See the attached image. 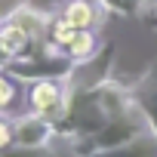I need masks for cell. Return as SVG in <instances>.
Here are the masks:
<instances>
[{
    "label": "cell",
    "mask_w": 157,
    "mask_h": 157,
    "mask_svg": "<svg viewBox=\"0 0 157 157\" xmlns=\"http://www.w3.org/2000/svg\"><path fill=\"white\" fill-rule=\"evenodd\" d=\"M22 6H28V0H0V19L10 22V19H13V13H19Z\"/></svg>",
    "instance_id": "obj_16"
},
{
    "label": "cell",
    "mask_w": 157,
    "mask_h": 157,
    "mask_svg": "<svg viewBox=\"0 0 157 157\" xmlns=\"http://www.w3.org/2000/svg\"><path fill=\"white\" fill-rule=\"evenodd\" d=\"M34 43H37V40H34L22 25H16L13 19L0 25V52H3L10 62H13V59H19V56H25V52H31V46H34Z\"/></svg>",
    "instance_id": "obj_8"
},
{
    "label": "cell",
    "mask_w": 157,
    "mask_h": 157,
    "mask_svg": "<svg viewBox=\"0 0 157 157\" xmlns=\"http://www.w3.org/2000/svg\"><path fill=\"white\" fill-rule=\"evenodd\" d=\"M13 145V120L0 117V148H10Z\"/></svg>",
    "instance_id": "obj_18"
},
{
    "label": "cell",
    "mask_w": 157,
    "mask_h": 157,
    "mask_svg": "<svg viewBox=\"0 0 157 157\" xmlns=\"http://www.w3.org/2000/svg\"><path fill=\"white\" fill-rule=\"evenodd\" d=\"M49 13H40V10H31V6H22L19 13H13V22L22 25L34 40H43L46 37V28H49Z\"/></svg>",
    "instance_id": "obj_11"
},
{
    "label": "cell",
    "mask_w": 157,
    "mask_h": 157,
    "mask_svg": "<svg viewBox=\"0 0 157 157\" xmlns=\"http://www.w3.org/2000/svg\"><path fill=\"white\" fill-rule=\"evenodd\" d=\"M99 49H102L99 34H96L93 28H80V31L71 37V43L65 46V56H68L74 65H83V62L96 59V52H99Z\"/></svg>",
    "instance_id": "obj_10"
},
{
    "label": "cell",
    "mask_w": 157,
    "mask_h": 157,
    "mask_svg": "<svg viewBox=\"0 0 157 157\" xmlns=\"http://www.w3.org/2000/svg\"><path fill=\"white\" fill-rule=\"evenodd\" d=\"M0 157H56L49 145L40 148H28V145H10V148H0Z\"/></svg>",
    "instance_id": "obj_14"
},
{
    "label": "cell",
    "mask_w": 157,
    "mask_h": 157,
    "mask_svg": "<svg viewBox=\"0 0 157 157\" xmlns=\"http://www.w3.org/2000/svg\"><path fill=\"white\" fill-rule=\"evenodd\" d=\"M129 96H132V105L145 114L151 132H157V62H151L145 74L136 77V83H129Z\"/></svg>",
    "instance_id": "obj_6"
},
{
    "label": "cell",
    "mask_w": 157,
    "mask_h": 157,
    "mask_svg": "<svg viewBox=\"0 0 157 157\" xmlns=\"http://www.w3.org/2000/svg\"><path fill=\"white\" fill-rule=\"evenodd\" d=\"M10 77L22 83H37V80H68L71 71H74V62L65 56L62 46L49 43L46 37L37 40V49L34 52H25L19 59H13L6 68H3Z\"/></svg>",
    "instance_id": "obj_2"
},
{
    "label": "cell",
    "mask_w": 157,
    "mask_h": 157,
    "mask_svg": "<svg viewBox=\"0 0 157 157\" xmlns=\"http://www.w3.org/2000/svg\"><path fill=\"white\" fill-rule=\"evenodd\" d=\"M52 139H56V123L37 111H28L13 120V145L40 148V145H49Z\"/></svg>",
    "instance_id": "obj_5"
},
{
    "label": "cell",
    "mask_w": 157,
    "mask_h": 157,
    "mask_svg": "<svg viewBox=\"0 0 157 157\" xmlns=\"http://www.w3.org/2000/svg\"><path fill=\"white\" fill-rule=\"evenodd\" d=\"M139 22H142L145 28L157 31V0H154V3H148V6H145V13L139 16Z\"/></svg>",
    "instance_id": "obj_17"
},
{
    "label": "cell",
    "mask_w": 157,
    "mask_h": 157,
    "mask_svg": "<svg viewBox=\"0 0 157 157\" xmlns=\"http://www.w3.org/2000/svg\"><path fill=\"white\" fill-rule=\"evenodd\" d=\"M74 34H77V28L65 19V13H56V16L49 19V28H46V40H49V43H56V46L65 49V46L71 43Z\"/></svg>",
    "instance_id": "obj_12"
},
{
    "label": "cell",
    "mask_w": 157,
    "mask_h": 157,
    "mask_svg": "<svg viewBox=\"0 0 157 157\" xmlns=\"http://www.w3.org/2000/svg\"><path fill=\"white\" fill-rule=\"evenodd\" d=\"M129 108H132L129 86L111 80V77L96 86H68L65 111L56 120V136H65L74 142L80 136L102 129L111 117H120Z\"/></svg>",
    "instance_id": "obj_1"
},
{
    "label": "cell",
    "mask_w": 157,
    "mask_h": 157,
    "mask_svg": "<svg viewBox=\"0 0 157 157\" xmlns=\"http://www.w3.org/2000/svg\"><path fill=\"white\" fill-rule=\"evenodd\" d=\"M65 96H68L65 80H37L28 90V105H31V111H37L56 123L65 111Z\"/></svg>",
    "instance_id": "obj_4"
},
{
    "label": "cell",
    "mask_w": 157,
    "mask_h": 157,
    "mask_svg": "<svg viewBox=\"0 0 157 157\" xmlns=\"http://www.w3.org/2000/svg\"><path fill=\"white\" fill-rule=\"evenodd\" d=\"M102 10L108 16H120V19H139L145 13V0H99Z\"/></svg>",
    "instance_id": "obj_13"
},
{
    "label": "cell",
    "mask_w": 157,
    "mask_h": 157,
    "mask_svg": "<svg viewBox=\"0 0 157 157\" xmlns=\"http://www.w3.org/2000/svg\"><path fill=\"white\" fill-rule=\"evenodd\" d=\"M13 105H16V86H13V80H10V74L0 71V117L10 114Z\"/></svg>",
    "instance_id": "obj_15"
},
{
    "label": "cell",
    "mask_w": 157,
    "mask_h": 157,
    "mask_svg": "<svg viewBox=\"0 0 157 157\" xmlns=\"http://www.w3.org/2000/svg\"><path fill=\"white\" fill-rule=\"evenodd\" d=\"M65 13V19L77 28V31H80V28H99L102 22H105V10H102V3H99V0H68V6L62 10Z\"/></svg>",
    "instance_id": "obj_7"
},
{
    "label": "cell",
    "mask_w": 157,
    "mask_h": 157,
    "mask_svg": "<svg viewBox=\"0 0 157 157\" xmlns=\"http://www.w3.org/2000/svg\"><path fill=\"white\" fill-rule=\"evenodd\" d=\"M148 129H151V126H148L145 114L132 105V108L123 111L120 117H111L102 129L74 139L71 148H74V157H93V154H99V151H108V148H117V145H123V142H132L136 136H142V132H148Z\"/></svg>",
    "instance_id": "obj_3"
},
{
    "label": "cell",
    "mask_w": 157,
    "mask_h": 157,
    "mask_svg": "<svg viewBox=\"0 0 157 157\" xmlns=\"http://www.w3.org/2000/svg\"><path fill=\"white\" fill-rule=\"evenodd\" d=\"M93 157H157V132H142L136 136L132 142H123L117 148H108V151H99Z\"/></svg>",
    "instance_id": "obj_9"
}]
</instances>
